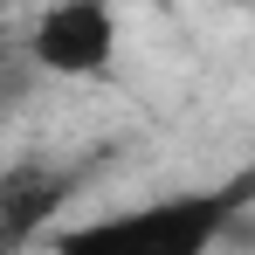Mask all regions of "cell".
<instances>
[{
  "label": "cell",
  "instance_id": "cell-1",
  "mask_svg": "<svg viewBox=\"0 0 255 255\" xmlns=\"http://www.w3.org/2000/svg\"><path fill=\"white\" fill-rule=\"evenodd\" d=\"M242 186H207V193H166L145 207H118L62 228L48 255H214Z\"/></svg>",
  "mask_w": 255,
  "mask_h": 255
},
{
  "label": "cell",
  "instance_id": "cell-2",
  "mask_svg": "<svg viewBox=\"0 0 255 255\" xmlns=\"http://www.w3.org/2000/svg\"><path fill=\"white\" fill-rule=\"evenodd\" d=\"M118 42H125V28H118V7L111 0H48L42 14H35V28H28L35 69L62 76V83L111 76Z\"/></svg>",
  "mask_w": 255,
  "mask_h": 255
},
{
  "label": "cell",
  "instance_id": "cell-3",
  "mask_svg": "<svg viewBox=\"0 0 255 255\" xmlns=\"http://www.w3.org/2000/svg\"><path fill=\"white\" fill-rule=\"evenodd\" d=\"M0 235H21V228H14V221H7V200H0Z\"/></svg>",
  "mask_w": 255,
  "mask_h": 255
},
{
  "label": "cell",
  "instance_id": "cell-4",
  "mask_svg": "<svg viewBox=\"0 0 255 255\" xmlns=\"http://www.w3.org/2000/svg\"><path fill=\"white\" fill-rule=\"evenodd\" d=\"M7 249H14V235H0V255H7Z\"/></svg>",
  "mask_w": 255,
  "mask_h": 255
},
{
  "label": "cell",
  "instance_id": "cell-5",
  "mask_svg": "<svg viewBox=\"0 0 255 255\" xmlns=\"http://www.w3.org/2000/svg\"><path fill=\"white\" fill-rule=\"evenodd\" d=\"M228 7H242V0H228Z\"/></svg>",
  "mask_w": 255,
  "mask_h": 255
}]
</instances>
